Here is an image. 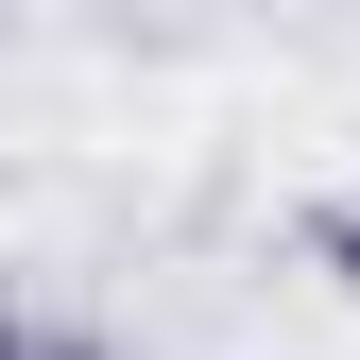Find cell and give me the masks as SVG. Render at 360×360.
<instances>
[{
  "mask_svg": "<svg viewBox=\"0 0 360 360\" xmlns=\"http://www.w3.org/2000/svg\"><path fill=\"white\" fill-rule=\"evenodd\" d=\"M309 257H326V275L360 292V206H326V223H309Z\"/></svg>",
  "mask_w": 360,
  "mask_h": 360,
  "instance_id": "obj_1",
  "label": "cell"
},
{
  "mask_svg": "<svg viewBox=\"0 0 360 360\" xmlns=\"http://www.w3.org/2000/svg\"><path fill=\"white\" fill-rule=\"evenodd\" d=\"M0 360H34V326H18V309H0Z\"/></svg>",
  "mask_w": 360,
  "mask_h": 360,
  "instance_id": "obj_2",
  "label": "cell"
}]
</instances>
